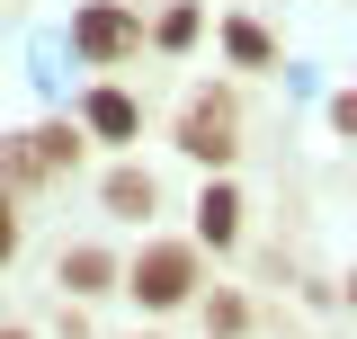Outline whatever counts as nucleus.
I'll return each instance as SVG.
<instances>
[{
    "label": "nucleus",
    "mask_w": 357,
    "mask_h": 339,
    "mask_svg": "<svg viewBox=\"0 0 357 339\" xmlns=\"http://www.w3.org/2000/svg\"><path fill=\"white\" fill-rule=\"evenodd\" d=\"M126 295H143L152 312L188 303V295H197V250H188V241H152V250L126 268Z\"/></svg>",
    "instance_id": "nucleus-1"
},
{
    "label": "nucleus",
    "mask_w": 357,
    "mask_h": 339,
    "mask_svg": "<svg viewBox=\"0 0 357 339\" xmlns=\"http://www.w3.org/2000/svg\"><path fill=\"white\" fill-rule=\"evenodd\" d=\"M232 134H241L232 98H223V89H197V98H188V116H178V152H197V161H215V170H223L232 152H241Z\"/></svg>",
    "instance_id": "nucleus-2"
},
{
    "label": "nucleus",
    "mask_w": 357,
    "mask_h": 339,
    "mask_svg": "<svg viewBox=\"0 0 357 339\" xmlns=\"http://www.w3.org/2000/svg\"><path fill=\"white\" fill-rule=\"evenodd\" d=\"M72 45H81L89 63H126L134 45H143V18H134V9H116V0H89L81 18H72Z\"/></svg>",
    "instance_id": "nucleus-3"
},
{
    "label": "nucleus",
    "mask_w": 357,
    "mask_h": 339,
    "mask_svg": "<svg viewBox=\"0 0 357 339\" xmlns=\"http://www.w3.org/2000/svg\"><path fill=\"white\" fill-rule=\"evenodd\" d=\"M81 126L98 134V143H134V134H143V116H134L126 89H89V98H81Z\"/></svg>",
    "instance_id": "nucleus-4"
},
{
    "label": "nucleus",
    "mask_w": 357,
    "mask_h": 339,
    "mask_svg": "<svg viewBox=\"0 0 357 339\" xmlns=\"http://www.w3.org/2000/svg\"><path fill=\"white\" fill-rule=\"evenodd\" d=\"M197 232H206L215 250H223V241H232V232H241V197H232L223 179H215V188H206V197H197Z\"/></svg>",
    "instance_id": "nucleus-5"
},
{
    "label": "nucleus",
    "mask_w": 357,
    "mask_h": 339,
    "mask_svg": "<svg viewBox=\"0 0 357 339\" xmlns=\"http://www.w3.org/2000/svg\"><path fill=\"white\" fill-rule=\"evenodd\" d=\"M152 206H161L152 170H116V179H107V214H152Z\"/></svg>",
    "instance_id": "nucleus-6"
},
{
    "label": "nucleus",
    "mask_w": 357,
    "mask_h": 339,
    "mask_svg": "<svg viewBox=\"0 0 357 339\" xmlns=\"http://www.w3.org/2000/svg\"><path fill=\"white\" fill-rule=\"evenodd\" d=\"M107 277H116L107 250H63V286H72V295H107Z\"/></svg>",
    "instance_id": "nucleus-7"
},
{
    "label": "nucleus",
    "mask_w": 357,
    "mask_h": 339,
    "mask_svg": "<svg viewBox=\"0 0 357 339\" xmlns=\"http://www.w3.org/2000/svg\"><path fill=\"white\" fill-rule=\"evenodd\" d=\"M223 54H232L241 72H259V63L277 54V45H268V27H250V18H232V27H223Z\"/></svg>",
    "instance_id": "nucleus-8"
},
{
    "label": "nucleus",
    "mask_w": 357,
    "mask_h": 339,
    "mask_svg": "<svg viewBox=\"0 0 357 339\" xmlns=\"http://www.w3.org/2000/svg\"><path fill=\"white\" fill-rule=\"evenodd\" d=\"M45 170H54V161H45V143H36V134L0 143V179H45Z\"/></svg>",
    "instance_id": "nucleus-9"
},
{
    "label": "nucleus",
    "mask_w": 357,
    "mask_h": 339,
    "mask_svg": "<svg viewBox=\"0 0 357 339\" xmlns=\"http://www.w3.org/2000/svg\"><path fill=\"white\" fill-rule=\"evenodd\" d=\"M152 36L170 45V54H178V45H197V9H188V0H178V9H161V27H152Z\"/></svg>",
    "instance_id": "nucleus-10"
},
{
    "label": "nucleus",
    "mask_w": 357,
    "mask_h": 339,
    "mask_svg": "<svg viewBox=\"0 0 357 339\" xmlns=\"http://www.w3.org/2000/svg\"><path fill=\"white\" fill-rule=\"evenodd\" d=\"M36 143H45V161H54V170H63V161H72V152H81V134H72V126H45Z\"/></svg>",
    "instance_id": "nucleus-11"
},
{
    "label": "nucleus",
    "mask_w": 357,
    "mask_h": 339,
    "mask_svg": "<svg viewBox=\"0 0 357 339\" xmlns=\"http://www.w3.org/2000/svg\"><path fill=\"white\" fill-rule=\"evenodd\" d=\"M18 250V214H9V197H0V259Z\"/></svg>",
    "instance_id": "nucleus-12"
},
{
    "label": "nucleus",
    "mask_w": 357,
    "mask_h": 339,
    "mask_svg": "<svg viewBox=\"0 0 357 339\" xmlns=\"http://www.w3.org/2000/svg\"><path fill=\"white\" fill-rule=\"evenodd\" d=\"M331 126H340V134H357V89L340 98V107H331Z\"/></svg>",
    "instance_id": "nucleus-13"
},
{
    "label": "nucleus",
    "mask_w": 357,
    "mask_h": 339,
    "mask_svg": "<svg viewBox=\"0 0 357 339\" xmlns=\"http://www.w3.org/2000/svg\"><path fill=\"white\" fill-rule=\"evenodd\" d=\"M0 339H27V331H0Z\"/></svg>",
    "instance_id": "nucleus-14"
},
{
    "label": "nucleus",
    "mask_w": 357,
    "mask_h": 339,
    "mask_svg": "<svg viewBox=\"0 0 357 339\" xmlns=\"http://www.w3.org/2000/svg\"><path fill=\"white\" fill-rule=\"evenodd\" d=\"M349 295H357V277H349Z\"/></svg>",
    "instance_id": "nucleus-15"
}]
</instances>
